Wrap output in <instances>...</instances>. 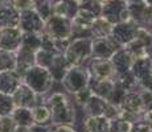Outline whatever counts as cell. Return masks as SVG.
<instances>
[{"mask_svg": "<svg viewBox=\"0 0 152 132\" xmlns=\"http://www.w3.org/2000/svg\"><path fill=\"white\" fill-rule=\"evenodd\" d=\"M34 1H36V0H8V3L12 5L15 9L19 11V12L28 11V9H33Z\"/></svg>", "mask_w": 152, "mask_h": 132, "instance_id": "277c9868", "label": "cell"}, {"mask_svg": "<svg viewBox=\"0 0 152 132\" xmlns=\"http://www.w3.org/2000/svg\"><path fill=\"white\" fill-rule=\"evenodd\" d=\"M72 1H73V3H75V4H77L78 7H81V5H83L85 3H87L89 0H72Z\"/></svg>", "mask_w": 152, "mask_h": 132, "instance_id": "5b68a950", "label": "cell"}, {"mask_svg": "<svg viewBox=\"0 0 152 132\" xmlns=\"http://www.w3.org/2000/svg\"><path fill=\"white\" fill-rule=\"evenodd\" d=\"M45 25V21L37 15L34 9H28L20 12V23L19 28L21 32L25 33H34V32L41 31Z\"/></svg>", "mask_w": 152, "mask_h": 132, "instance_id": "6da1fadb", "label": "cell"}, {"mask_svg": "<svg viewBox=\"0 0 152 132\" xmlns=\"http://www.w3.org/2000/svg\"><path fill=\"white\" fill-rule=\"evenodd\" d=\"M20 12L15 9L10 3L0 5V29L19 28Z\"/></svg>", "mask_w": 152, "mask_h": 132, "instance_id": "7a4b0ae2", "label": "cell"}, {"mask_svg": "<svg viewBox=\"0 0 152 132\" xmlns=\"http://www.w3.org/2000/svg\"><path fill=\"white\" fill-rule=\"evenodd\" d=\"M113 28H114V25L111 24L109 20H106L103 16H98L94 20V23H93L91 32L95 36L103 39V37H107L113 32Z\"/></svg>", "mask_w": 152, "mask_h": 132, "instance_id": "3957f363", "label": "cell"}, {"mask_svg": "<svg viewBox=\"0 0 152 132\" xmlns=\"http://www.w3.org/2000/svg\"><path fill=\"white\" fill-rule=\"evenodd\" d=\"M98 3H101V4H104V3H107V1H111V0H97Z\"/></svg>", "mask_w": 152, "mask_h": 132, "instance_id": "ba28073f", "label": "cell"}, {"mask_svg": "<svg viewBox=\"0 0 152 132\" xmlns=\"http://www.w3.org/2000/svg\"><path fill=\"white\" fill-rule=\"evenodd\" d=\"M144 3L148 5V7H152V0H144Z\"/></svg>", "mask_w": 152, "mask_h": 132, "instance_id": "52a82bcc", "label": "cell"}, {"mask_svg": "<svg viewBox=\"0 0 152 132\" xmlns=\"http://www.w3.org/2000/svg\"><path fill=\"white\" fill-rule=\"evenodd\" d=\"M144 0H126L127 4H136V3H143Z\"/></svg>", "mask_w": 152, "mask_h": 132, "instance_id": "8992f818", "label": "cell"}]
</instances>
